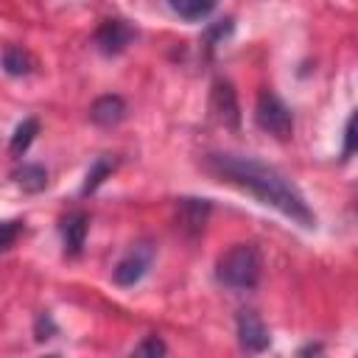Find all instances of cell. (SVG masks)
I'll return each instance as SVG.
<instances>
[{"label":"cell","mask_w":358,"mask_h":358,"mask_svg":"<svg viewBox=\"0 0 358 358\" xmlns=\"http://www.w3.org/2000/svg\"><path fill=\"white\" fill-rule=\"evenodd\" d=\"M204 168L218 176L221 182H229L235 187L249 190L255 199H260L263 204L274 207L277 213H282L285 218H291L294 224L313 229L316 227V215L308 207L305 196L271 165L255 159V157H243V154H227V151H215L204 157Z\"/></svg>","instance_id":"obj_1"},{"label":"cell","mask_w":358,"mask_h":358,"mask_svg":"<svg viewBox=\"0 0 358 358\" xmlns=\"http://www.w3.org/2000/svg\"><path fill=\"white\" fill-rule=\"evenodd\" d=\"M260 274H263V257L255 243H235L215 263L218 282H224L227 288H235V291L255 288L260 282Z\"/></svg>","instance_id":"obj_2"},{"label":"cell","mask_w":358,"mask_h":358,"mask_svg":"<svg viewBox=\"0 0 358 358\" xmlns=\"http://www.w3.org/2000/svg\"><path fill=\"white\" fill-rule=\"evenodd\" d=\"M255 123L277 137V140H291L294 134V117H291V109L274 95V92H260L257 95V103H255Z\"/></svg>","instance_id":"obj_3"},{"label":"cell","mask_w":358,"mask_h":358,"mask_svg":"<svg viewBox=\"0 0 358 358\" xmlns=\"http://www.w3.org/2000/svg\"><path fill=\"white\" fill-rule=\"evenodd\" d=\"M151 263H154V246H151L148 241L131 246V249L126 252V257H120L117 266H115V271H112L115 285H120V288L137 285V282L145 277V271L151 268Z\"/></svg>","instance_id":"obj_4"},{"label":"cell","mask_w":358,"mask_h":358,"mask_svg":"<svg viewBox=\"0 0 358 358\" xmlns=\"http://www.w3.org/2000/svg\"><path fill=\"white\" fill-rule=\"evenodd\" d=\"M210 112L224 129H238L241 126V106H238V92L229 81L218 78L210 90Z\"/></svg>","instance_id":"obj_5"},{"label":"cell","mask_w":358,"mask_h":358,"mask_svg":"<svg viewBox=\"0 0 358 358\" xmlns=\"http://www.w3.org/2000/svg\"><path fill=\"white\" fill-rule=\"evenodd\" d=\"M134 39V28L123 20H106L98 31H95V48L103 56H117L123 53Z\"/></svg>","instance_id":"obj_6"},{"label":"cell","mask_w":358,"mask_h":358,"mask_svg":"<svg viewBox=\"0 0 358 358\" xmlns=\"http://www.w3.org/2000/svg\"><path fill=\"white\" fill-rule=\"evenodd\" d=\"M238 341L246 352H263L271 344L268 327L255 310H241L238 313Z\"/></svg>","instance_id":"obj_7"},{"label":"cell","mask_w":358,"mask_h":358,"mask_svg":"<svg viewBox=\"0 0 358 358\" xmlns=\"http://www.w3.org/2000/svg\"><path fill=\"white\" fill-rule=\"evenodd\" d=\"M210 201L207 199H179V229L187 235V238H196L204 232L207 227V218H210Z\"/></svg>","instance_id":"obj_8"},{"label":"cell","mask_w":358,"mask_h":358,"mask_svg":"<svg viewBox=\"0 0 358 358\" xmlns=\"http://www.w3.org/2000/svg\"><path fill=\"white\" fill-rule=\"evenodd\" d=\"M126 101L120 98V95H101V98H95L92 101V106H90V120L95 123V126H103V129H112V126H117L123 117H126Z\"/></svg>","instance_id":"obj_9"},{"label":"cell","mask_w":358,"mask_h":358,"mask_svg":"<svg viewBox=\"0 0 358 358\" xmlns=\"http://www.w3.org/2000/svg\"><path fill=\"white\" fill-rule=\"evenodd\" d=\"M87 229H90V218L87 213H70L62 221V243H64V255L78 257L87 241Z\"/></svg>","instance_id":"obj_10"},{"label":"cell","mask_w":358,"mask_h":358,"mask_svg":"<svg viewBox=\"0 0 358 358\" xmlns=\"http://www.w3.org/2000/svg\"><path fill=\"white\" fill-rule=\"evenodd\" d=\"M14 182L25 190V193H42L48 187V171L36 162H25L14 171Z\"/></svg>","instance_id":"obj_11"},{"label":"cell","mask_w":358,"mask_h":358,"mask_svg":"<svg viewBox=\"0 0 358 358\" xmlns=\"http://www.w3.org/2000/svg\"><path fill=\"white\" fill-rule=\"evenodd\" d=\"M115 168H117V159H115V157H98V159L90 165V171H87V179H84L81 193H84V196L95 193V190L103 185V179H106V176H112V171H115Z\"/></svg>","instance_id":"obj_12"},{"label":"cell","mask_w":358,"mask_h":358,"mask_svg":"<svg viewBox=\"0 0 358 358\" xmlns=\"http://www.w3.org/2000/svg\"><path fill=\"white\" fill-rule=\"evenodd\" d=\"M168 3H171V8H173L182 20H190V22L204 20V17L213 14L215 6H218V0H168Z\"/></svg>","instance_id":"obj_13"},{"label":"cell","mask_w":358,"mask_h":358,"mask_svg":"<svg viewBox=\"0 0 358 358\" xmlns=\"http://www.w3.org/2000/svg\"><path fill=\"white\" fill-rule=\"evenodd\" d=\"M36 134H39V120H36V117H25V120L14 129V134H11V143H8L11 154H14V157H22V154L28 151V145L34 143Z\"/></svg>","instance_id":"obj_14"},{"label":"cell","mask_w":358,"mask_h":358,"mask_svg":"<svg viewBox=\"0 0 358 358\" xmlns=\"http://www.w3.org/2000/svg\"><path fill=\"white\" fill-rule=\"evenodd\" d=\"M3 70L8 76H28L34 70V59L22 48H6V53H3Z\"/></svg>","instance_id":"obj_15"},{"label":"cell","mask_w":358,"mask_h":358,"mask_svg":"<svg viewBox=\"0 0 358 358\" xmlns=\"http://www.w3.org/2000/svg\"><path fill=\"white\" fill-rule=\"evenodd\" d=\"M56 333H59V327H56L53 316H50V313H39L36 322H34V338H36V341H48V338H53Z\"/></svg>","instance_id":"obj_16"},{"label":"cell","mask_w":358,"mask_h":358,"mask_svg":"<svg viewBox=\"0 0 358 358\" xmlns=\"http://www.w3.org/2000/svg\"><path fill=\"white\" fill-rule=\"evenodd\" d=\"M165 352H168V347H165V341L159 336H148L143 344L134 347V355H151V358H157V355H165Z\"/></svg>","instance_id":"obj_17"},{"label":"cell","mask_w":358,"mask_h":358,"mask_svg":"<svg viewBox=\"0 0 358 358\" xmlns=\"http://www.w3.org/2000/svg\"><path fill=\"white\" fill-rule=\"evenodd\" d=\"M20 221H0V252H6L14 241H17V235H20Z\"/></svg>","instance_id":"obj_18"},{"label":"cell","mask_w":358,"mask_h":358,"mask_svg":"<svg viewBox=\"0 0 358 358\" xmlns=\"http://www.w3.org/2000/svg\"><path fill=\"white\" fill-rule=\"evenodd\" d=\"M352 148H355V117L350 115L347 117V126H344V151H341V157L347 159L352 154Z\"/></svg>","instance_id":"obj_19"},{"label":"cell","mask_w":358,"mask_h":358,"mask_svg":"<svg viewBox=\"0 0 358 358\" xmlns=\"http://www.w3.org/2000/svg\"><path fill=\"white\" fill-rule=\"evenodd\" d=\"M310 352H322V344H308L299 350V355H310Z\"/></svg>","instance_id":"obj_20"}]
</instances>
